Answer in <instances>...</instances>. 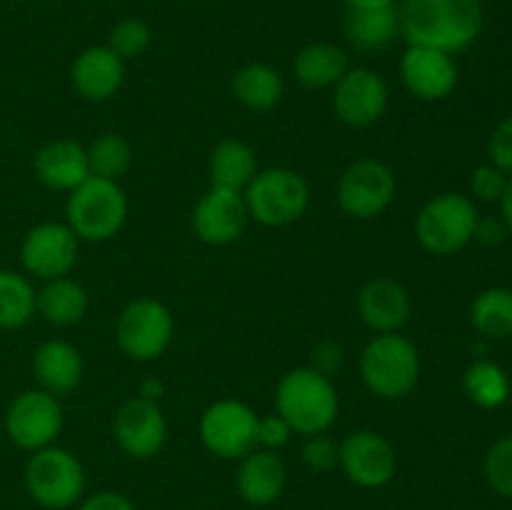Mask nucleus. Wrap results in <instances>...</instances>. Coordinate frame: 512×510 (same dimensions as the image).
I'll return each instance as SVG.
<instances>
[{
  "instance_id": "nucleus-1",
  "label": "nucleus",
  "mask_w": 512,
  "mask_h": 510,
  "mask_svg": "<svg viewBox=\"0 0 512 510\" xmlns=\"http://www.w3.org/2000/svg\"><path fill=\"white\" fill-rule=\"evenodd\" d=\"M485 10L480 0H405L400 35L408 45L463 53L480 38Z\"/></svg>"
},
{
  "instance_id": "nucleus-2",
  "label": "nucleus",
  "mask_w": 512,
  "mask_h": 510,
  "mask_svg": "<svg viewBox=\"0 0 512 510\" xmlns=\"http://www.w3.org/2000/svg\"><path fill=\"white\" fill-rule=\"evenodd\" d=\"M275 413L283 415L295 435L328 433L340 413L333 380L310 365L293 368L275 385Z\"/></svg>"
},
{
  "instance_id": "nucleus-3",
  "label": "nucleus",
  "mask_w": 512,
  "mask_h": 510,
  "mask_svg": "<svg viewBox=\"0 0 512 510\" xmlns=\"http://www.w3.org/2000/svg\"><path fill=\"white\" fill-rule=\"evenodd\" d=\"M360 378L375 398H408L420 380L418 348L403 333L373 335L360 353Z\"/></svg>"
},
{
  "instance_id": "nucleus-4",
  "label": "nucleus",
  "mask_w": 512,
  "mask_h": 510,
  "mask_svg": "<svg viewBox=\"0 0 512 510\" xmlns=\"http://www.w3.org/2000/svg\"><path fill=\"white\" fill-rule=\"evenodd\" d=\"M128 220V195L120 183L90 175L85 183L70 190L65 200V223L80 243H108L123 230Z\"/></svg>"
},
{
  "instance_id": "nucleus-5",
  "label": "nucleus",
  "mask_w": 512,
  "mask_h": 510,
  "mask_svg": "<svg viewBox=\"0 0 512 510\" xmlns=\"http://www.w3.org/2000/svg\"><path fill=\"white\" fill-rule=\"evenodd\" d=\"M478 218L473 198L463 193H438L415 215V238L425 253L448 258L473 243Z\"/></svg>"
},
{
  "instance_id": "nucleus-6",
  "label": "nucleus",
  "mask_w": 512,
  "mask_h": 510,
  "mask_svg": "<svg viewBox=\"0 0 512 510\" xmlns=\"http://www.w3.org/2000/svg\"><path fill=\"white\" fill-rule=\"evenodd\" d=\"M250 220L263 228L298 223L310 205V185L293 168H265L243 190Z\"/></svg>"
},
{
  "instance_id": "nucleus-7",
  "label": "nucleus",
  "mask_w": 512,
  "mask_h": 510,
  "mask_svg": "<svg viewBox=\"0 0 512 510\" xmlns=\"http://www.w3.org/2000/svg\"><path fill=\"white\" fill-rule=\"evenodd\" d=\"M25 488L45 510H68L83 500L85 468L78 455L58 443L30 453L25 463Z\"/></svg>"
},
{
  "instance_id": "nucleus-8",
  "label": "nucleus",
  "mask_w": 512,
  "mask_h": 510,
  "mask_svg": "<svg viewBox=\"0 0 512 510\" xmlns=\"http://www.w3.org/2000/svg\"><path fill=\"white\" fill-rule=\"evenodd\" d=\"M175 335V318L165 303L155 298H135L120 310L115 320V343L138 363L158 360L170 348Z\"/></svg>"
},
{
  "instance_id": "nucleus-9",
  "label": "nucleus",
  "mask_w": 512,
  "mask_h": 510,
  "mask_svg": "<svg viewBox=\"0 0 512 510\" xmlns=\"http://www.w3.org/2000/svg\"><path fill=\"white\" fill-rule=\"evenodd\" d=\"M398 178L380 158H360L343 170L335 188L340 210L353 220H375L393 205Z\"/></svg>"
},
{
  "instance_id": "nucleus-10",
  "label": "nucleus",
  "mask_w": 512,
  "mask_h": 510,
  "mask_svg": "<svg viewBox=\"0 0 512 510\" xmlns=\"http://www.w3.org/2000/svg\"><path fill=\"white\" fill-rule=\"evenodd\" d=\"M258 413L248 403L223 398L210 403L198 420V435L205 450L220 460H240L258 448Z\"/></svg>"
},
{
  "instance_id": "nucleus-11",
  "label": "nucleus",
  "mask_w": 512,
  "mask_h": 510,
  "mask_svg": "<svg viewBox=\"0 0 512 510\" xmlns=\"http://www.w3.org/2000/svg\"><path fill=\"white\" fill-rule=\"evenodd\" d=\"M65 425V410L60 398L43 388L23 390L10 400L5 410V433L20 450L35 453L58 443Z\"/></svg>"
},
{
  "instance_id": "nucleus-12",
  "label": "nucleus",
  "mask_w": 512,
  "mask_h": 510,
  "mask_svg": "<svg viewBox=\"0 0 512 510\" xmlns=\"http://www.w3.org/2000/svg\"><path fill=\"white\" fill-rule=\"evenodd\" d=\"M338 468L358 488L378 490L398 475V453L383 433L353 430L338 443Z\"/></svg>"
},
{
  "instance_id": "nucleus-13",
  "label": "nucleus",
  "mask_w": 512,
  "mask_h": 510,
  "mask_svg": "<svg viewBox=\"0 0 512 510\" xmlns=\"http://www.w3.org/2000/svg\"><path fill=\"white\" fill-rule=\"evenodd\" d=\"M80 255V238L68 223H38L25 233L20 245V263L25 273L38 280L63 278L73 273Z\"/></svg>"
},
{
  "instance_id": "nucleus-14",
  "label": "nucleus",
  "mask_w": 512,
  "mask_h": 510,
  "mask_svg": "<svg viewBox=\"0 0 512 510\" xmlns=\"http://www.w3.org/2000/svg\"><path fill=\"white\" fill-rule=\"evenodd\" d=\"M390 90L373 68H350L333 88V110L348 128H370L388 110Z\"/></svg>"
},
{
  "instance_id": "nucleus-15",
  "label": "nucleus",
  "mask_w": 512,
  "mask_h": 510,
  "mask_svg": "<svg viewBox=\"0 0 512 510\" xmlns=\"http://www.w3.org/2000/svg\"><path fill=\"white\" fill-rule=\"evenodd\" d=\"M193 233L200 243L223 248L243 238L250 223L248 205L240 190L213 188L210 185L193 208Z\"/></svg>"
},
{
  "instance_id": "nucleus-16",
  "label": "nucleus",
  "mask_w": 512,
  "mask_h": 510,
  "mask_svg": "<svg viewBox=\"0 0 512 510\" xmlns=\"http://www.w3.org/2000/svg\"><path fill=\"white\" fill-rule=\"evenodd\" d=\"M113 438L128 458H155L168 440V420L160 403L143 398L125 400L113 415Z\"/></svg>"
},
{
  "instance_id": "nucleus-17",
  "label": "nucleus",
  "mask_w": 512,
  "mask_h": 510,
  "mask_svg": "<svg viewBox=\"0 0 512 510\" xmlns=\"http://www.w3.org/2000/svg\"><path fill=\"white\" fill-rule=\"evenodd\" d=\"M458 63L450 53L428 45H408L400 58V80L413 98L438 103L458 88Z\"/></svg>"
},
{
  "instance_id": "nucleus-18",
  "label": "nucleus",
  "mask_w": 512,
  "mask_h": 510,
  "mask_svg": "<svg viewBox=\"0 0 512 510\" xmlns=\"http://www.w3.org/2000/svg\"><path fill=\"white\" fill-rule=\"evenodd\" d=\"M358 315L375 335L400 333L413 315L410 293L403 283L388 275H375L360 288Z\"/></svg>"
},
{
  "instance_id": "nucleus-19",
  "label": "nucleus",
  "mask_w": 512,
  "mask_h": 510,
  "mask_svg": "<svg viewBox=\"0 0 512 510\" xmlns=\"http://www.w3.org/2000/svg\"><path fill=\"white\" fill-rule=\"evenodd\" d=\"M70 83L75 93L90 103H105L115 98L125 83V60L108 45H90L70 68Z\"/></svg>"
},
{
  "instance_id": "nucleus-20",
  "label": "nucleus",
  "mask_w": 512,
  "mask_h": 510,
  "mask_svg": "<svg viewBox=\"0 0 512 510\" xmlns=\"http://www.w3.org/2000/svg\"><path fill=\"white\" fill-rule=\"evenodd\" d=\"M285 485H288V470H285L283 458L273 450L255 448L238 460L235 488L245 503L255 508H268L275 500H280Z\"/></svg>"
},
{
  "instance_id": "nucleus-21",
  "label": "nucleus",
  "mask_w": 512,
  "mask_h": 510,
  "mask_svg": "<svg viewBox=\"0 0 512 510\" xmlns=\"http://www.w3.org/2000/svg\"><path fill=\"white\" fill-rule=\"evenodd\" d=\"M35 178L55 193H70L90 178L88 150L78 140L58 138L45 143L33 160Z\"/></svg>"
},
{
  "instance_id": "nucleus-22",
  "label": "nucleus",
  "mask_w": 512,
  "mask_h": 510,
  "mask_svg": "<svg viewBox=\"0 0 512 510\" xmlns=\"http://www.w3.org/2000/svg\"><path fill=\"white\" fill-rule=\"evenodd\" d=\"M33 375L38 388L55 395V398H65V395L75 393L83 383V355L68 340H45L33 353Z\"/></svg>"
},
{
  "instance_id": "nucleus-23",
  "label": "nucleus",
  "mask_w": 512,
  "mask_h": 510,
  "mask_svg": "<svg viewBox=\"0 0 512 510\" xmlns=\"http://www.w3.org/2000/svg\"><path fill=\"white\" fill-rule=\"evenodd\" d=\"M90 295L78 280L70 275L63 278L45 280L40 290L35 293V313L45 320V323L55 325V328H70L78 325L80 320L88 315Z\"/></svg>"
},
{
  "instance_id": "nucleus-24",
  "label": "nucleus",
  "mask_w": 512,
  "mask_h": 510,
  "mask_svg": "<svg viewBox=\"0 0 512 510\" xmlns=\"http://www.w3.org/2000/svg\"><path fill=\"white\" fill-rule=\"evenodd\" d=\"M348 70V53L340 45L325 43V40L300 48V53L293 60L295 80L308 90L335 88Z\"/></svg>"
},
{
  "instance_id": "nucleus-25",
  "label": "nucleus",
  "mask_w": 512,
  "mask_h": 510,
  "mask_svg": "<svg viewBox=\"0 0 512 510\" xmlns=\"http://www.w3.org/2000/svg\"><path fill=\"white\" fill-rule=\"evenodd\" d=\"M230 90L243 108L253 110V113H268V110L278 108L283 100L285 80L273 65L248 63L235 70Z\"/></svg>"
},
{
  "instance_id": "nucleus-26",
  "label": "nucleus",
  "mask_w": 512,
  "mask_h": 510,
  "mask_svg": "<svg viewBox=\"0 0 512 510\" xmlns=\"http://www.w3.org/2000/svg\"><path fill=\"white\" fill-rule=\"evenodd\" d=\"M400 33V13L395 5L388 8H348L345 38L360 53H375L388 48Z\"/></svg>"
},
{
  "instance_id": "nucleus-27",
  "label": "nucleus",
  "mask_w": 512,
  "mask_h": 510,
  "mask_svg": "<svg viewBox=\"0 0 512 510\" xmlns=\"http://www.w3.org/2000/svg\"><path fill=\"white\" fill-rule=\"evenodd\" d=\"M258 170V155L243 140L225 138L210 150L208 178L213 188H228L243 193Z\"/></svg>"
},
{
  "instance_id": "nucleus-28",
  "label": "nucleus",
  "mask_w": 512,
  "mask_h": 510,
  "mask_svg": "<svg viewBox=\"0 0 512 510\" xmlns=\"http://www.w3.org/2000/svg\"><path fill=\"white\" fill-rule=\"evenodd\" d=\"M470 323L488 340H505L512 335V290L485 288L470 305Z\"/></svg>"
},
{
  "instance_id": "nucleus-29",
  "label": "nucleus",
  "mask_w": 512,
  "mask_h": 510,
  "mask_svg": "<svg viewBox=\"0 0 512 510\" xmlns=\"http://www.w3.org/2000/svg\"><path fill=\"white\" fill-rule=\"evenodd\" d=\"M35 293L28 278L15 270H0V330H18L35 318Z\"/></svg>"
},
{
  "instance_id": "nucleus-30",
  "label": "nucleus",
  "mask_w": 512,
  "mask_h": 510,
  "mask_svg": "<svg viewBox=\"0 0 512 510\" xmlns=\"http://www.w3.org/2000/svg\"><path fill=\"white\" fill-rule=\"evenodd\" d=\"M463 388L470 403L483 410H495L510 398V378L493 360H475L463 375Z\"/></svg>"
},
{
  "instance_id": "nucleus-31",
  "label": "nucleus",
  "mask_w": 512,
  "mask_h": 510,
  "mask_svg": "<svg viewBox=\"0 0 512 510\" xmlns=\"http://www.w3.org/2000/svg\"><path fill=\"white\" fill-rule=\"evenodd\" d=\"M85 150H88L90 175L95 178L120 183V178L133 165V145L120 133H100Z\"/></svg>"
},
{
  "instance_id": "nucleus-32",
  "label": "nucleus",
  "mask_w": 512,
  "mask_h": 510,
  "mask_svg": "<svg viewBox=\"0 0 512 510\" xmlns=\"http://www.w3.org/2000/svg\"><path fill=\"white\" fill-rule=\"evenodd\" d=\"M150 40H153V33H150V25L145 20L123 18L110 28L105 45L123 60H130L143 55L150 48Z\"/></svg>"
},
{
  "instance_id": "nucleus-33",
  "label": "nucleus",
  "mask_w": 512,
  "mask_h": 510,
  "mask_svg": "<svg viewBox=\"0 0 512 510\" xmlns=\"http://www.w3.org/2000/svg\"><path fill=\"white\" fill-rule=\"evenodd\" d=\"M483 475L495 493L512 498V435L490 445L483 458Z\"/></svg>"
},
{
  "instance_id": "nucleus-34",
  "label": "nucleus",
  "mask_w": 512,
  "mask_h": 510,
  "mask_svg": "<svg viewBox=\"0 0 512 510\" xmlns=\"http://www.w3.org/2000/svg\"><path fill=\"white\" fill-rule=\"evenodd\" d=\"M300 460L313 473H328L338 468V443L328 433L308 435L300 448Z\"/></svg>"
},
{
  "instance_id": "nucleus-35",
  "label": "nucleus",
  "mask_w": 512,
  "mask_h": 510,
  "mask_svg": "<svg viewBox=\"0 0 512 510\" xmlns=\"http://www.w3.org/2000/svg\"><path fill=\"white\" fill-rule=\"evenodd\" d=\"M508 180L510 175L495 168L493 163H483L470 175V193L478 200H483V203H500L505 188H508Z\"/></svg>"
},
{
  "instance_id": "nucleus-36",
  "label": "nucleus",
  "mask_w": 512,
  "mask_h": 510,
  "mask_svg": "<svg viewBox=\"0 0 512 510\" xmlns=\"http://www.w3.org/2000/svg\"><path fill=\"white\" fill-rule=\"evenodd\" d=\"M293 435H295L293 428H290V423L280 413L258 415V430H255L258 448L278 453L280 448H285V445L290 443V438H293Z\"/></svg>"
},
{
  "instance_id": "nucleus-37",
  "label": "nucleus",
  "mask_w": 512,
  "mask_h": 510,
  "mask_svg": "<svg viewBox=\"0 0 512 510\" xmlns=\"http://www.w3.org/2000/svg\"><path fill=\"white\" fill-rule=\"evenodd\" d=\"M488 155L495 168L512 175V118L500 120L488 138Z\"/></svg>"
},
{
  "instance_id": "nucleus-38",
  "label": "nucleus",
  "mask_w": 512,
  "mask_h": 510,
  "mask_svg": "<svg viewBox=\"0 0 512 510\" xmlns=\"http://www.w3.org/2000/svg\"><path fill=\"white\" fill-rule=\"evenodd\" d=\"M343 360H345L343 345L333 338L320 340V343H315V348L310 350V368L328 375V378H333V375L343 368Z\"/></svg>"
},
{
  "instance_id": "nucleus-39",
  "label": "nucleus",
  "mask_w": 512,
  "mask_h": 510,
  "mask_svg": "<svg viewBox=\"0 0 512 510\" xmlns=\"http://www.w3.org/2000/svg\"><path fill=\"white\" fill-rule=\"evenodd\" d=\"M78 510H135L133 500L118 490H98L78 503Z\"/></svg>"
},
{
  "instance_id": "nucleus-40",
  "label": "nucleus",
  "mask_w": 512,
  "mask_h": 510,
  "mask_svg": "<svg viewBox=\"0 0 512 510\" xmlns=\"http://www.w3.org/2000/svg\"><path fill=\"white\" fill-rule=\"evenodd\" d=\"M508 235L510 230L505 225L503 215H480L473 240H478L480 245H500Z\"/></svg>"
},
{
  "instance_id": "nucleus-41",
  "label": "nucleus",
  "mask_w": 512,
  "mask_h": 510,
  "mask_svg": "<svg viewBox=\"0 0 512 510\" xmlns=\"http://www.w3.org/2000/svg\"><path fill=\"white\" fill-rule=\"evenodd\" d=\"M165 395V383L160 378H145L143 383H140V390H138V398L143 400H150V403H160V398Z\"/></svg>"
},
{
  "instance_id": "nucleus-42",
  "label": "nucleus",
  "mask_w": 512,
  "mask_h": 510,
  "mask_svg": "<svg viewBox=\"0 0 512 510\" xmlns=\"http://www.w3.org/2000/svg\"><path fill=\"white\" fill-rule=\"evenodd\" d=\"M500 215H503L505 225H508V230L512 233V178L508 180V188H505L503 198H500Z\"/></svg>"
},
{
  "instance_id": "nucleus-43",
  "label": "nucleus",
  "mask_w": 512,
  "mask_h": 510,
  "mask_svg": "<svg viewBox=\"0 0 512 510\" xmlns=\"http://www.w3.org/2000/svg\"><path fill=\"white\" fill-rule=\"evenodd\" d=\"M348 8H388L395 5V0H345Z\"/></svg>"
},
{
  "instance_id": "nucleus-44",
  "label": "nucleus",
  "mask_w": 512,
  "mask_h": 510,
  "mask_svg": "<svg viewBox=\"0 0 512 510\" xmlns=\"http://www.w3.org/2000/svg\"><path fill=\"white\" fill-rule=\"evenodd\" d=\"M20 3H33V0H20Z\"/></svg>"
}]
</instances>
